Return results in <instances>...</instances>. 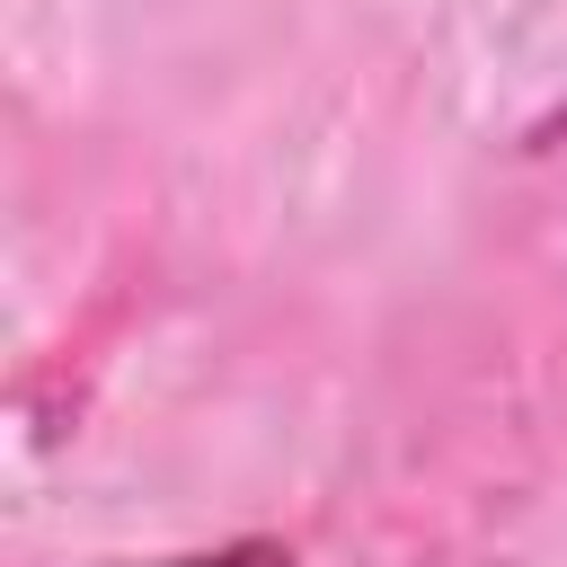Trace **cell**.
<instances>
[{
  "instance_id": "1",
  "label": "cell",
  "mask_w": 567,
  "mask_h": 567,
  "mask_svg": "<svg viewBox=\"0 0 567 567\" xmlns=\"http://www.w3.org/2000/svg\"><path fill=\"white\" fill-rule=\"evenodd\" d=\"M195 567H284V558H266V549H239V558H195Z\"/></svg>"
}]
</instances>
